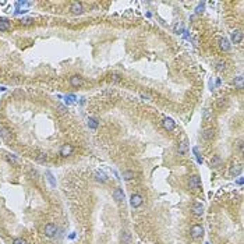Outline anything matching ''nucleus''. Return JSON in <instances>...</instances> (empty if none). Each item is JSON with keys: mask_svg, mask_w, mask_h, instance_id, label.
Returning <instances> with one entry per match:
<instances>
[{"mask_svg": "<svg viewBox=\"0 0 244 244\" xmlns=\"http://www.w3.org/2000/svg\"><path fill=\"white\" fill-rule=\"evenodd\" d=\"M190 234H191L193 239H199V237L204 234V228L201 225H194V226L190 229Z\"/></svg>", "mask_w": 244, "mask_h": 244, "instance_id": "f257e3e1", "label": "nucleus"}, {"mask_svg": "<svg viewBox=\"0 0 244 244\" xmlns=\"http://www.w3.org/2000/svg\"><path fill=\"white\" fill-rule=\"evenodd\" d=\"M56 232H57V226L54 223H48L43 228V233H45L46 237H53L56 234Z\"/></svg>", "mask_w": 244, "mask_h": 244, "instance_id": "f03ea898", "label": "nucleus"}, {"mask_svg": "<svg viewBox=\"0 0 244 244\" xmlns=\"http://www.w3.org/2000/svg\"><path fill=\"white\" fill-rule=\"evenodd\" d=\"M188 188L193 190V191H195V190L199 188V177L197 175L190 176V179H188Z\"/></svg>", "mask_w": 244, "mask_h": 244, "instance_id": "7ed1b4c3", "label": "nucleus"}, {"mask_svg": "<svg viewBox=\"0 0 244 244\" xmlns=\"http://www.w3.org/2000/svg\"><path fill=\"white\" fill-rule=\"evenodd\" d=\"M70 10H71V13H73V14H75V16H80V14H82V13H84L82 3H80V1H74V3H71V7H70Z\"/></svg>", "mask_w": 244, "mask_h": 244, "instance_id": "20e7f679", "label": "nucleus"}, {"mask_svg": "<svg viewBox=\"0 0 244 244\" xmlns=\"http://www.w3.org/2000/svg\"><path fill=\"white\" fill-rule=\"evenodd\" d=\"M191 212L195 216H202L204 213V205L201 202H194L191 205Z\"/></svg>", "mask_w": 244, "mask_h": 244, "instance_id": "39448f33", "label": "nucleus"}, {"mask_svg": "<svg viewBox=\"0 0 244 244\" xmlns=\"http://www.w3.org/2000/svg\"><path fill=\"white\" fill-rule=\"evenodd\" d=\"M130 204L133 208H138L141 204H143V197L140 194H133L130 197Z\"/></svg>", "mask_w": 244, "mask_h": 244, "instance_id": "423d86ee", "label": "nucleus"}, {"mask_svg": "<svg viewBox=\"0 0 244 244\" xmlns=\"http://www.w3.org/2000/svg\"><path fill=\"white\" fill-rule=\"evenodd\" d=\"M120 241H122V244L131 243V234L128 230H122V233H120Z\"/></svg>", "mask_w": 244, "mask_h": 244, "instance_id": "0eeeda50", "label": "nucleus"}, {"mask_svg": "<svg viewBox=\"0 0 244 244\" xmlns=\"http://www.w3.org/2000/svg\"><path fill=\"white\" fill-rule=\"evenodd\" d=\"M70 84H71V87H74V88H80V87L84 84V81H82V78L80 77V75H73V77L70 78Z\"/></svg>", "mask_w": 244, "mask_h": 244, "instance_id": "6e6552de", "label": "nucleus"}, {"mask_svg": "<svg viewBox=\"0 0 244 244\" xmlns=\"http://www.w3.org/2000/svg\"><path fill=\"white\" fill-rule=\"evenodd\" d=\"M215 119V116H213V112H212L211 109H205L204 110V113H202V120L205 123H211L212 120Z\"/></svg>", "mask_w": 244, "mask_h": 244, "instance_id": "1a4fd4ad", "label": "nucleus"}, {"mask_svg": "<svg viewBox=\"0 0 244 244\" xmlns=\"http://www.w3.org/2000/svg\"><path fill=\"white\" fill-rule=\"evenodd\" d=\"M113 198L116 202H122L123 199H124V193H123L122 188H114V191H113Z\"/></svg>", "mask_w": 244, "mask_h": 244, "instance_id": "9d476101", "label": "nucleus"}, {"mask_svg": "<svg viewBox=\"0 0 244 244\" xmlns=\"http://www.w3.org/2000/svg\"><path fill=\"white\" fill-rule=\"evenodd\" d=\"M162 124H163V127L166 128L167 131H173L175 130V122L172 120V119H169V117H166V119H163V122H162Z\"/></svg>", "mask_w": 244, "mask_h": 244, "instance_id": "9b49d317", "label": "nucleus"}, {"mask_svg": "<svg viewBox=\"0 0 244 244\" xmlns=\"http://www.w3.org/2000/svg\"><path fill=\"white\" fill-rule=\"evenodd\" d=\"M71 152H73V146L70 145V144H64V145L61 146V149H60L61 156H69V155H71Z\"/></svg>", "mask_w": 244, "mask_h": 244, "instance_id": "f8f14e48", "label": "nucleus"}, {"mask_svg": "<svg viewBox=\"0 0 244 244\" xmlns=\"http://www.w3.org/2000/svg\"><path fill=\"white\" fill-rule=\"evenodd\" d=\"M243 41V32L241 31H234L232 32V42L233 43H240Z\"/></svg>", "mask_w": 244, "mask_h": 244, "instance_id": "ddd939ff", "label": "nucleus"}, {"mask_svg": "<svg viewBox=\"0 0 244 244\" xmlns=\"http://www.w3.org/2000/svg\"><path fill=\"white\" fill-rule=\"evenodd\" d=\"M220 165H222V159H220V156H218V155L212 156L211 160H209V166L211 167H219Z\"/></svg>", "mask_w": 244, "mask_h": 244, "instance_id": "4468645a", "label": "nucleus"}, {"mask_svg": "<svg viewBox=\"0 0 244 244\" xmlns=\"http://www.w3.org/2000/svg\"><path fill=\"white\" fill-rule=\"evenodd\" d=\"M241 170H243V167L240 166V165H233L232 167H230V170H229V173H230V176H233V177H236V176H239L241 173Z\"/></svg>", "mask_w": 244, "mask_h": 244, "instance_id": "2eb2a0df", "label": "nucleus"}, {"mask_svg": "<svg viewBox=\"0 0 244 244\" xmlns=\"http://www.w3.org/2000/svg\"><path fill=\"white\" fill-rule=\"evenodd\" d=\"M213 135H215V130H213V128H205V130L202 131V137L205 140H212Z\"/></svg>", "mask_w": 244, "mask_h": 244, "instance_id": "dca6fc26", "label": "nucleus"}, {"mask_svg": "<svg viewBox=\"0 0 244 244\" xmlns=\"http://www.w3.org/2000/svg\"><path fill=\"white\" fill-rule=\"evenodd\" d=\"M244 78L243 75H239V77L234 78V81H233V84H234V87H236L237 90H243V87H244Z\"/></svg>", "mask_w": 244, "mask_h": 244, "instance_id": "f3484780", "label": "nucleus"}, {"mask_svg": "<svg viewBox=\"0 0 244 244\" xmlns=\"http://www.w3.org/2000/svg\"><path fill=\"white\" fill-rule=\"evenodd\" d=\"M0 137H1L3 140H7V141H8V140H11L13 135H11V133H10L7 128H4V127H3V128H0Z\"/></svg>", "mask_w": 244, "mask_h": 244, "instance_id": "a211bd4d", "label": "nucleus"}, {"mask_svg": "<svg viewBox=\"0 0 244 244\" xmlns=\"http://www.w3.org/2000/svg\"><path fill=\"white\" fill-rule=\"evenodd\" d=\"M8 28H10V22H8V20H6V18H0V32L7 31Z\"/></svg>", "mask_w": 244, "mask_h": 244, "instance_id": "6ab92c4d", "label": "nucleus"}, {"mask_svg": "<svg viewBox=\"0 0 244 244\" xmlns=\"http://www.w3.org/2000/svg\"><path fill=\"white\" fill-rule=\"evenodd\" d=\"M188 151V146H187V143L186 141H181V143L179 144V148H177V152H179L180 155H184L186 152Z\"/></svg>", "mask_w": 244, "mask_h": 244, "instance_id": "aec40b11", "label": "nucleus"}, {"mask_svg": "<svg viewBox=\"0 0 244 244\" xmlns=\"http://www.w3.org/2000/svg\"><path fill=\"white\" fill-rule=\"evenodd\" d=\"M220 49H222V50H225V52L230 50V42H229L226 38L220 39Z\"/></svg>", "mask_w": 244, "mask_h": 244, "instance_id": "412c9836", "label": "nucleus"}, {"mask_svg": "<svg viewBox=\"0 0 244 244\" xmlns=\"http://www.w3.org/2000/svg\"><path fill=\"white\" fill-rule=\"evenodd\" d=\"M134 177H135V173L133 170H124L123 172V179L127 180V181L131 180V179H134Z\"/></svg>", "mask_w": 244, "mask_h": 244, "instance_id": "4be33fe9", "label": "nucleus"}, {"mask_svg": "<svg viewBox=\"0 0 244 244\" xmlns=\"http://www.w3.org/2000/svg\"><path fill=\"white\" fill-rule=\"evenodd\" d=\"M95 176H96V179L99 180V181H106V180H107V176H106L103 172H99V170H98L96 173H95Z\"/></svg>", "mask_w": 244, "mask_h": 244, "instance_id": "5701e85b", "label": "nucleus"}, {"mask_svg": "<svg viewBox=\"0 0 244 244\" xmlns=\"http://www.w3.org/2000/svg\"><path fill=\"white\" fill-rule=\"evenodd\" d=\"M215 69L218 70V71H223V70H225V61L216 60L215 61Z\"/></svg>", "mask_w": 244, "mask_h": 244, "instance_id": "b1692460", "label": "nucleus"}, {"mask_svg": "<svg viewBox=\"0 0 244 244\" xmlns=\"http://www.w3.org/2000/svg\"><path fill=\"white\" fill-rule=\"evenodd\" d=\"M46 159H48L46 154H39V155H37V160H38V162H46Z\"/></svg>", "mask_w": 244, "mask_h": 244, "instance_id": "393cba45", "label": "nucleus"}, {"mask_svg": "<svg viewBox=\"0 0 244 244\" xmlns=\"http://www.w3.org/2000/svg\"><path fill=\"white\" fill-rule=\"evenodd\" d=\"M13 244H27V241H25L22 237H16V239L13 240Z\"/></svg>", "mask_w": 244, "mask_h": 244, "instance_id": "a878e982", "label": "nucleus"}, {"mask_svg": "<svg viewBox=\"0 0 244 244\" xmlns=\"http://www.w3.org/2000/svg\"><path fill=\"white\" fill-rule=\"evenodd\" d=\"M88 124H90L91 128H96V127H98V123H96V120H95V119H90V120H88Z\"/></svg>", "mask_w": 244, "mask_h": 244, "instance_id": "bb28decb", "label": "nucleus"}, {"mask_svg": "<svg viewBox=\"0 0 244 244\" xmlns=\"http://www.w3.org/2000/svg\"><path fill=\"white\" fill-rule=\"evenodd\" d=\"M140 96L143 98V99H146V101H152V95L146 94V92H141V94H140Z\"/></svg>", "mask_w": 244, "mask_h": 244, "instance_id": "cd10ccee", "label": "nucleus"}, {"mask_svg": "<svg viewBox=\"0 0 244 244\" xmlns=\"http://www.w3.org/2000/svg\"><path fill=\"white\" fill-rule=\"evenodd\" d=\"M216 106H218V107H219V109H222V107H223V106H226V101H225L223 98H220L219 101H218V103H216Z\"/></svg>", "mask_w": 244, "mask_h": 244, "instance_id": "c85d7f7f", "label": "nucleus"}, {"mask_svg": "<svg viewBox=\"0 0 244 244\" xmlns=\"http://www.w3.org/2000/svg\"><path fill=\"white\" fill-rule=\"evenodd\" d=\"M204 7H205V3H201L197 6V8H195V13L197 14H199V13H202L204 11Z\"/></svg>", "mask_w": 244, "mask_h": 244, "instance_id": "c756f323", "label": "nucleus"}, {"mask_svg": "<svg viewBox=\"0 0 244 244\" xmlns=\"http://www.w3.org/2000/svg\"><path fill=\"white\" fill-rule=\"evenodd\" d=\"M7 160L10 163H13V165H16L17 163V158L16 156H13V155H7Z\"/></svg>", "mask_w": 244, "mask_h": 244, "instance_id": "7c9ffc66", "label": "nucleus"}, {"mask_svg": "<svg viewBox=\"0 0 244 244\" xmlns=\"http://www.w3.org/2000/svg\"><path fill=\"white\" fill-rule=\"evenodd\" d=\"M110 77H112V81H114V82L120 81V75H119V74H112Z\"/></svg>", "mask_w": 244, "mask_h": 244, "instance_id": "2f4dec72", "label": "nucleus"}, {"mask_svg": "<svg viewBox=\"0 0 244 244\" xmlns=\"http://www.w3.org/2000/svg\"><path fill=\"white\" fill-rule=\"evenodd\" d=\"M32 18H24V20H22V24H24V25H29V24H32Z\"/></svg>", "mask_w": 244, "mask_h": 244, "instance_id": "473e14b6", "label": "nucleus"}, {"mask_svg": "<svg viewBox=\"0 0 244 244\" xmlns=\"http://www.w3.org/2000/svg\"><path fill=\"white\" fill-rule=\"evenodd\" d=\"M66 99H67V103H73L74 99H75V96H74V95H69Z\"/></svg>", "mask_w": 244, "mask_h": 244, "instance_id": "72a5a7b5", "label": "nucleus"}, {"mask_svg": "<svg viewBox=\"0 0 244 244\" xmlns=\"http://www.w3.org/2000/svg\"><path fill=\"white\" fill-rule=\"evenodd\" d=\"M194 152L197 154V159H198V162L201 163V162H202V158H201V156H199V154H198V148H194Z\"/></svg>", "mask_w": 244, "mask_h": 244, "instance_id": "f704fd0d", "label": "nucleus"}, {"mask_svg": "<svg viewBox=\"0 0 244 244\" xmlns=\"http://www.w3.org/2000/svg\"><path fill=\"white\" fill-rule=\"evenodd\" d=\"M48 179H49V181H50V184H52V186H54V180H53V176L50 175L49 172H48Z\"/></svg>", "mask_w": 244, "mask_h": 244, "instance_id": "c9c22d12", "label": "nucleus"}, {"mask_svg": "<svg viewBox=\"0 0 244 244\" xmlns=\"http://www.w3.org/2000/svg\"><path fill=\"white\" fill-rule=\"evenodd\" d=\"M57 109H59V112H60V113H64V112H66V107L63 105H57Z\"/></svg>", "mask_w": 244, "mask_h": 244, "instance_id": "e433bc0d", "label": "nucleus"}, {"mask_svg": "<svg viewBox=\"0 0 244 244\" xmlns=\"http://www.w3.org/2000/svg\"><path fill=\"white\" fill-rule=\"evenodd\" d=\"M181 28H183V27H181V24H176V25H175V31H176V32L181 31Z\"/></svg>", "mask_w": 244, "mask_h": 244, "instance_id": "4c0bfd02", "label": "nucleus"}, {"mask_svg": "<svg viewBox=\"0 0 244 244\" xmlns=\"http://www.w3.org/2000/svg\"><path fill=\"white\" fill-rule=\"evenodd\" d=\"M239 151L240 154H243V141H239Z\"/></svg>", "mask_w": 244, "mask_h": 244, "instance_id": "58836bf2", "label": "nucleus"}]
</instances>
